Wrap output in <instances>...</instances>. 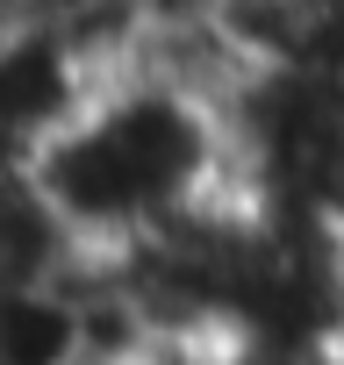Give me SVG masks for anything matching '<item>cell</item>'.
<instances>
[{"label":"cell","mask_w":344,"mask_h":365,"mask_svg":"<svg viewBox=\"0 0 344 365\" xmlns=\"http://www.w3.org/2000/svg\"><path fill=\"white\" fill-rule=\"evenodd\" d=\"M36 194L79 244V258H115L180 215L237 194L223 101L194 79L129 58L86 86V101L29 158Z\"/></svg>","instance_id":"obj_1"},{"label":"cell","mask_w":344,"mask_h":365,"mask_svg":"<svg viewBox=\"0 0 344 365\" xmlns=\"http://www.w3.org/2000/svg\"><path fill=\"white\" fill-rule=\"evenodd\" d=\"M0 365H86L79 265L58 279L0 287Z\"/></svg>","instance_id":"obj_2"},{"label":"cell","mask_w":344,"mask_h":365,"mask_svg":"<svg viewBox=\"0 0 344 365\" xmlns=\"http://www.w3.org/2000/svg\"><path fill=\"white\" fill-rule=\"evenodd\" d=\"M129 365H237V351L230 344H208V336H158Z\"/></svg>","instance_id":"obj_3"}]
</instances>
